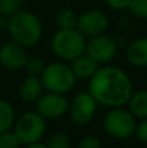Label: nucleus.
Returning a JSON list of instances; mask_svg holds the SVG:
<instances>
[{
  "label": "nucleus",
  "instance_id": "17",
  "mask_svg": "<svg viewBox=\"0 0 147 148\" xmlns=\"http://www.w3.org/2000/svg\"><path fill=\"white\" fill-rule=\"evenodd\" d=\"M76 12L72 8H61L56 13V25L59 29H73L77 23Z\"/></svg>",
  "mask_w": 147,
  "mask_h": 148
},
{
  "label": "nucleus",
  "instance_id": "18",
  "mask_svg": "<svg viewBox=\"0 0 147 148\" xmlns=\"http://www.w3.org/2000/svg\"><path fill=\"white\" fill-rule=\"evenodd\" d=\"M46 68V62L42 57L39 56H27L26 57L23 69L26 70V73L30 75H41L42 72Z\"/></svg>",
  "mask_w": 147,
  "mask_h": 148
},
{
  "label": "nucleus",
  "instance_id": "20",
  "mask_svg": "<svg viewBox=\"0 0 147 148\" xmlns=\"http://www.w3.org/2000/svg\"><path fill=\"white\" fill-rule=\"evenodd\" d=\"M21 142L13 129L0 133V148H18Z\"/></svg>",
  "mask_w": 147,
  "mask_h": 148
},
{
  "label": "nucleus",
  "instance_id": "23",
  "mask_svg": "<svg viewBox=\"0 0 147 148\" xmlns=\"http://www.w3.org/2000/svg\"><path fill=\"white\" fill-rule=\"evenodd\" d=\"M78 147L80 148H100L102 140L96 135H86L83 138H81V140L78 142Z\"/></svg>",
  "mask_w": 147,
  "mask_h": 148
},
{
  "label": "nucleus",
  "instance_id": "12",
  "mask_svg": "<svg viewBox=\"0 0 147 148\" xmlns=\"http://www.w3.org/2000/svg\"><path fill=\"white\" fill-rule=\"evenodd\" d=\"M44 91L43 83L39 75H30L22 79V82L18 86V96L26 104H33L39 99Z\"/></svg>",
  "mask_w": 147,
  "mask_h": 148
},
{
  "label": "nucleus",
  "instance_id": "21",
  "mask_svg": "<svg viewBox=\"0 0 147 148\" xmlns=\"http://www.w3.org/2000/svg\"><path fill=\"white\" fill-rule=\"evenodd\" d=\"M128 9L134 17L147 20V0H132L128 5Z\"/></svg>",
  "mask_w": 147,
  "mask_h": 148
},
{
  "label": "nucleus",
  "instance_id": "14",
  "mask_svg": "<svg viewBox=\"0 0 147 148\" xmlns=\"http://www.w3.org/2000/svg\"><path fill=\"white\" fill-rule=\"evenodd\" d=\"M69 65L72 68L73 73H74L77 79H90L94 75V73L98 70L99 64L94 59H91L86 52H83L82 55L77 56L76 59H73L72 61H69Z\"/></svg>",
  "mask_w": 147,
  "mask_h": 148
},
{
  "label": "nucleus",
  "instance_id": "16",
  "mask_svg": "<svg viewBox=\"0 0 147 148\" xmlns=\"http://www.w3.org/2000/svg\"><path fill=\"white\" fill-rule=\"evenodd\" d=\"M16 110L9 101L0 100V133L13 129L16 122Z\"/></svg>",
  "mask_w": 147,
  "mask_h": 148
},
{
  "label": "nucleus",
  "instance_id": "11",
  "mask_svg": "<svg viewBox=\"0 0 147 148\" xmlns=\"http://www.w3.org/2000/svg\"><path fill=\"white\" fill-rule=\"evenodd\" d=\"M26 57V48L18 43L10 40L0 47V65L7 70H21L23 69Z\"/></svg>",
  "mask_w": 147,
  "mask_h": 148
},
{
  "label": "nucleus",
  "instance_id": "8",
  "mask_svg": "<svg viewBox=\"0 0 147 148\" xmlns=\"http://www.w3.org/2000/svg\"><path fill=\"white\" fill-rule=\"evenodd\" d=\"M98 103L91 96L90 92H80L74 96V99L69 103L68 114L73 123L78 126L87 125L91 122L98 109Z\"/></svg>",
  "mask_w": 147,
  "mask_h": 148
},
{
  "label": "nucleus",
  "instance_id": "3",
  "mask_svg": "<svg viewBox=\"0 0 147 148\" xmlns=\"http://www.w3.org/2000/svg\"><path fill=\"white\" fill-rule=\"evenodd\" d=\"M51 48L60 60L69 62L85 52L86 38L76 27L59 29L52 36Z\"/></svg>",
  "mask_w": 147,
  "mask_h": 148
},
{
  "label": "nucleus",
  "instance_id": "19",
  "mask_svg": "<svg viewBox=\"0 0 147 148\" xmlns=\"http://www.w3.org/2000/svg\"><path fill=\"white\" fill-rule=\"evenodd\" d=\"M70 144H72L70 136L64 131L54 133L46 142L47 148H69Z\"/></svg>",
  "mask_w": 147,
  "mask_h": 148
},
{
  "label": "nucleus",
  "instance_id": "5",
  "mask_svg": "<svg viewBox=\"0 0 147 148\" xmlns=\"http://www.w3.org/2000/svg\"><path fill=\"white\" fill-rule=\"evenodd\" d=\"M138 120L129 109L124 107L109 108L108 113L103 118L106 133L117 140H126L134 135Z\"/></svg>",
  "mask_w": 147,
  "mask_h": 148
},
{
  "label": "nucleus",
  "instance_id": "7",
  "mask_svg": "<svg viewBox=\"0 0 147 148\" xmlns=\"http://www.w3.org/2000/svg\"><path fill=\"white\" fill-rule=\"evenodd\" d=\"M36 112L42 116L46 121L59 120L64 114L68 113L69 101L65 97V94L47 91L39 96L35 101Z\"/></svg>",
  "mask_w": 147,
  "mask_h": 148
},
{
  "label": "nucleus",
  "instance_id": "4",
  "mask_svg": "<svg viewBox=\"0 0 147 148\" xmlns=\"http://www.w3.org/2000/svg\"><path fill=\"white\" fill-rule=\"evenodd\" d=\"M41 81L46 91L68 94L74 87L77 78L70 68L69 62L56 61L47 65L42 72Z\"/></svg>",
  "mask_w": 147,
  "mask_h": 148
},
{
  "label": "nucleus",
  "instance_id": "13",
  "mask_svg": "<svg viewBox=\"0 0 147 148\" xmlns=\"http://www.w3.org/2000/svg\"><path fill=\"white\" fill-rule=\"evenodd\" d=\"M126 61L134 68H147V38H137L126 48Z\"/></svg>",
  "mask_w": 147,
  "mask_h": 148
},
{
  "label": "nucleus",
  "instance_id": "6",
  "mask_svg": "<svg viewBox=\"0 0 147 148\" xmlns=\"http://www.w3.org/2000/svg\"><path fill=\"white\" fill-rule=\"evenodd\" d=\"M13 130L17 134L21 146L29 147L34 142L42 140L47 130L46 120L38 112H25L16 118Z\"/></svg>",
  "mask_w": 147,
  "mask_h": 148
},
{
  "label": "nucleus",
  "instance_id": "1",
  "mask_svg": "<svg viewBox=\"0 0 147 148\" xmlns=\"http://www.w3.org/2000/svg\"><path fill=\"white\" fill-rule=\"evenodd\" d=\"M89 92L100 105L125 107L133 94V83L122 69L106 64L89 79Z\"/></svg>",
  "mask_w": 147,
  "mask_h": 148
},
{
  "label": "nucleus",
  "instance_id": "2",
  "mask_svg": "<svg viewBox=\"0 0 147 148\" xmlns=\"http://www.w3.org/2000/svg\"><path fill=\"white\" fill-rule=\"evenodd\" d=\"M8 33L10 39L25 48L36 46L43 35V25L36 14L20 9L8 20Z\"/></svg>",
  "mask_w": 147,
  "mask_h": 148
},
{
  "label": "nucleus",
  "instance_id": "10",
  "mask_svg": "<svg viewBox=\"0 0 147 148\" xmlns=\"http://www.w3.org/2000/svg\"><path fill=\"white\" fill-rule=\"evenodd\" d=\"M108 25L109 22L106 13L99 9H90L81 13L77 17L76 29L87 39L104 34L108 29Z\"/></svg>",
  "mask_w": 147,
  "mask_h": 148
},
{
  "label": "nucleus",
  "instance_id": "25",
  "mask_svg": "<svg viewBox=\"0 0 147 148\" xmlns=\"http://www.w3.org/2000/svg\"><path fill=\"white\" fill-rule=\"evenodd\" d=\"M109 8L112 9H128V5L132 0H104Z\"/></svg>",
  "mask_w": 147,
  "mask_h": 148
},
{
  "label": "nucleus",
  "instance_id": "22",
  "mask_svg": "<svg viewBox=\"0 0 147 148\" xmlns=\"http://www.w3.org/2000/svg\"><path fill=\"white\" fill-rule=\"evenodd\" d=\"M22 0H0V12L10 17L21 9Z\"/></svg>",
  "mask_w": 147,
  "mask_h": 148
},
{
  "label": "nucleus",
  "instance_id": "26",
  "mask_svg": "<svg viewBox=\"0 0 147 148\" xmlns=\"http://www.w3.org/2000/svg\"><path fill=\"white\" fill-rule=\"evenodd\" d=\"M8 20H9V17L0 12V33H4L8 30Z\"/></svg>",
  "mask_w": 147,
  "mask_h": 148
},
{
  "label": "nucleus",
  "instance_id": "15",
  "mask_svg": "<svg viewBox=\"0 0 147 148\" xmlns=\"http://www.w3.org/2000/svg\"><path fill=\"white\" fill-rule=\"evenodd\" d=\"M129 110L133 113L137 120L147 117V90L133 91L129 101H128Z\"/></svg>",
  "mask_w": 147,
  "mask_h": 148
},
{
  "label": "nucleus",
  "instance_id": "9",
  "mask_svg": "<svg viewBox=\"0 0 147 148\" xmlns=\"http://www.w3.org/2000/svg\"><path fill=\"white\" fill-rule=\"evenodd\" d=\"M85 52L99 65L109 64L117 55V44L111 36L100 34L86 39Z\"/></svg>",
  "mask_w": 147,
  "mask_h": 148
},
{
  "label": "nucleus",
  "instance_id": "24",
  "mask_svg": "<svg viewBox=\"0 0 147 148\" xmlns=\"http://www.w3.org/2000/svg\"><path fill=\"white\" fill-rule=\"evenodd\" d=\"M134 135L137 139L142 143H147V117L141 118L139 122H137V127H135Z\"/></svg>",
  "mask_w": 147,
  "mask_h": 148
}]
</instances>
